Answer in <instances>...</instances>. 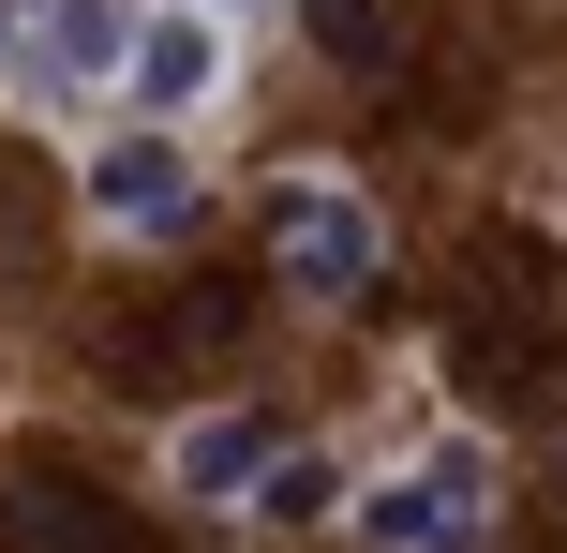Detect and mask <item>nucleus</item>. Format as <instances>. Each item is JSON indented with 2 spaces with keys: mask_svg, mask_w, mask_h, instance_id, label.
<instances>
[{
  "mask_svg": "<svg viewBox=\"0 0 567 553\" xmlns=\"http://www.w3.org/2000/svg\"><path fill=\"white\" fill-rule=\"evenodd\" d=\"M373 195L359 180H284L269 195V269H284V299H359L373 285Z\"/></svg>",
  "mask_w": 567,
  "mask_h": 553,
  "instance_id": "1",
  "label": "nucleus"
},
{
  "mask_svg": "<svg viewBox=\"0 0 567 553\" xmlns=\"http://www.w3.org/2000/svg\"><path fill=\"white\" fill-rule=\"evenodd\" d=\"M478 524H493V464H478L463 434L359 494V539H373V553H478Z\"/></svg>",
  "mask_w": 567,
  "mask_h": 553,
  "instance_id": "2",
  "label": "nucleus"
},
{
  "mask_svg": "<svg viewBox=\"0 0 567 553\" xmlns=\"http://www.w3.org/2000/svg\"><path fill=\"white\" fill-rule=\"evenodd\" d=\"M90 209H105L120 239H179L209 209V180H195V150L150 120V135H105V150H90Z\"/></svg>",
  "mask_w": 567,
  "mask_h": 553,
  "instance_id": "3",
  "label": "nucleus"
},
{
  "mask_svg": "<svg viewBox=\"0 0 567 553\" xmlns=\"http://www.w3.org/2000/svg\"><path fill=\"white\" fill-rule=\"evenodd\" d=\"M0 539H16V553H150V524L105 509L75 464H16V479H0Z\"/></svg>",
  "mask_w": 567,
  "mask_h": 553,
  "instance_id": "4",
  "label": "nucleus"
},
{
  "mask_svg": "<svg viewBox=\"0 0 567 553\" xmlns=\"http://www.w3.org/2000/svg\"><path fill=\"white\" fill-rule=\"evenodd\" d=\"M120 90H135L150 120H195L209 90H225V30H209V0H165V16H135V45H120Z\"/></svg>",
  "mask_w": 567,
  "mask_h": 553,
  "instance_id": "5",
  "label": "nucleus"
},
{
  "mask_svg": "<svg viewBox=\"0 0 567 553\" xmlns=\"http://www.w3.org/2000/svg\"><path fill=\"white\" fill-rule=\"evenodd\" d=\"M120 45H135V0H45V30H30V75L60 90H105Z\"/></svg>",
  "mask_w": 567,
  "mask_h": 553,
  "instance_id": "6",
  "label": "nucleus"
},
{
  "mask_svg": "<svg viewBox=\"0 0 567 553\" xmlns=\"http://www.w3.org/2000/svg\"><path fill=\"white\" fill-rule=\"evenodd\" d=\"M255 464H269V419H239V404H225V419H195V434H179V464H165V479H179L195 509H239V494H255Z\"/></svg>",
  "mask_w": 567,
  "mask_h": 553,
  "instance_id": "7",
  "label": "nucleus"
},
{
  "mask_svg": "<svg viewBox=\"0 0 567 553\" xmlns=\"http://www.w3.org/2000/svg\"><path fill=\"white\" fill-rule=\"evenodd\" d=\"M239 509H255V524H329V509H343V464H329V449H269Z\"/></svg>",
  "mask_w": 567,
  "mask_h": 553,
  "instance_id": "8",
  "label": "nucleus"
},
{
  "mask_svg": "<svg viewBox=\"0 0 567 553\" xmlns=\"http://www.w3.org/2000/svg\"><path fill=\"white\" fill-rule=\"evenodd\" d=\"M313 45L329 60H389V0H313Z\"/></svg>",
  "mask_w": 567,
  "mask_h": 553,
  "instance_id": "9",
  "label": "nucleus"
},
{
  "mask_svg": "<svg viewBox=\"0 0 567 553\" xmlns=\"http://www.w3.org/2000/svg\"><path fill=\"white\" fill-rule=\"evenodd\" d=\"M16 16H30V0H0V60H16Z\"/></svg>",
  "mask_w": 567,
  "mask_h": 553,
  "instance_id": "10",
  "label": "nucleus"
},
{
  "mask_svg": "<svg viewBox=\"0 0 567 553\" xmlns=\"http://www.w3.org/2000/svg\"><path fill=\"white\" fill-rule=\"evenodd\" d=\"M209 16H239V0H209Z\"/></svg>",
  "mask_w": 567,
  "mask_h": 553,
  "instance_id": "11",
  "label": "nucleus"
}]
</instances>
